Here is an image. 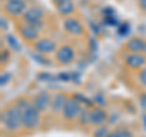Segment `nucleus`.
<instances>
[{
	"label": "nucleus",
	"instance_id": "1",
	"mask_svg": "<svg viewBox=\"0 0 146 137\" xmlns=\"http://www.w3.org/2000/svg\"><path fill=\"white\" fill-rule=\"evenodd\" d=\"M1 124L9 131L18 130L22 125V112L17 103L12 104L1 113Z\"/></svg>",
	"mask_w": 146,
	"mask_h": 137
},
{
	"label": "nucleus",
	"instance_id": "2",
	"mask_svg": "<svg viewBox=\"0 0 146 137\" xmlns=\"http://www.w3.org/2000/svg\"><path fill=\"white\" fill-rule=\"evenodd\" d=\"M22 112V125L27 129H34L39 124V112L34 108L33 104H29L26 108L21 109Z\"/></svg>",
	"mask_w": 146,
	"mask_h": 137
},
{
	"label": "nucleus",
	"instance_id": "3",
	"mask_svg": "<svg viewBox=\"0 0 146 137\" xmlns=\"http://www.w3.org/2000/svg\"><path fill=\"white\" fill-rule=\"evenodd\" d=\"M43 16H44L43 9H40V7H31V9H27V10L25 11L23 20H25L26 23L33 26L34 28L40 30L42 29V27H43V21H42Z\"/></svg>",
	"mask_w": 146,
	"mask_h": 137
},
{
	"label": "nucleus",
	"instance_id": "4",
	"mask_svg": "<svg viewBox=\"0 0 146 137\" xmlns=\"http://www.w3.org/2000/svg\"><path fill=\"white\" fill-rule=\"evenodd\" d=\"M82 112V104L78 98L70 97L67 98L65 107L62 109V115L67 120H72L78 117V114Z\"/></svg>",
	"mask_w": 146,
	"mask_h": 137
},
{
	"label": "nucleus",
	"instance_id": "5",
	"mask_svg": "<svg viewBox=\"0 0 146 137\" xmlns=\"http://www.w3.org/2000/svg\"><path fill=\"white\" fill-rule=\"evenodd\" d=\"M50 103H51V96H50L46 91H42V92H39L38 95H35L33 101H32V104H33L34 108L39 113L50 108Z\"/></svg>",
	"mask_w": 146,
	"mask_h": 137
},
{
	"label": "nucleus",
	"instance_id": "6",
	"mask_svg": "<svg viewBox=\"0 0 146 137\" xmlns=\"http://www.w3.org/2000/svg\"><path fill=\"white\" fill-rule=\"evenodd\" d=\"M5 10L11 16L23 15L25 11L27 10L26 3L23 0H9L7 3H5Z\"/></svg>",
	"mask_w": 146,
	"mask_h": 137
},
{
	"label": "nucleus",
	"instance_id": "7",
	"mask_svg": "<svg viewBox=\"0 0 146 137\" xmlns=\"http://www.w3.org/2000/svg\"><path fill=\"white\" fill-rule=\"evenodd\" d=\"M55 49H56V44L49 38L39 39V40H36L35 44H34V50L42 55L51 53L55 51Z\"/></svg>",
	"mask_w": 146,
	"mask_h": 137
},
{
	"label": "nucleus",
	"instance_id": "8",
	"mask_svg": "<svg viewBox=\"0 0 146 137\" xmlns=\"http://www.w3.org/2000/svg\"><path fill=\"white\" fill-rule=\"evenodd\" d=\"M73 58H74V51L71 46L65 45L56 51V61L61 65H68L73 61Z\"/></svg>",
	"mask_w": 146,
	"mask_h": 137
},
{
	"label": "nucleus",
	"instance_id": "9",
	"mask_svg": "<svg viewBox=\"0 0 146 137\" xmlns=\"http://www.w3.org/2000/svg\"><path fill=\"white\" fill-rule=\"evenodd\" d=\"M107 120V114L101 108H93L88 112V124L101 125Z\"/></svg>",
	"mask_w": 146,
	"mask_h": 137
},
{
	"label": "nucleus",
	"instance_id": "10",
	"mask_svg": "<svg viewBox=\"0 0 146 137\" xmlns=\"http://www.w3.org/2000/svg\"><path fill=\"white\" fill-rule=\"evenodd\" d=\"M66 96L63 94H56L51 97V103H50V109L51 112L54 113H58V112H62L63 107L66 104Z\"/></svg>",
	"mask_w": 146,
	"mask_h": 137
},
{
	"label": "nucleus",
	"instance_id": "11",
	"mask_svg": "<svg viewBox=\"0 0 146 137\" xmlns=\"http://www.w3.org/2000/svg\"><path fill=\"white\" fill-rule=\"evenodd\" d=\"M63 27L72 35H80L83 33V28H82L80 23L77 20H74V18H67V20H65Z\"/></svg>",
	"mask_w": 146,
	"mask_h": 137
},
{
	"label": "nucleus",
	"instance_id": "12",
	"mask_svg": "<svg viewBox=\"0 0 146 137\" xmlns=\"http://www.w3.org/2000/svg\"><path fill=\"white\" fill-rule=\"evenodd\" d=\"M125 63H127L128 67L138 69V68L143 67L145 65V57L141 53H130L127 56Z\"/></svg>",
	"mask_w": 146,
	"mask_h": 137
},
{
	"label": "nucleus",
	"instance_id": "13",
	"mask_svg": "<svg viewBox=\"0 0 146 137\" xmlns=\"http://www.w3.org/2000/svg\"><path fill=\"white\" fill-rule=\"evenodd\" d=\"M20 33H21V35L23 36L26 40H28V41H32V40L38 39L39 30L36 29V28H34L33 26H31V24H28V23H26V24H23V26H21Z\"/></svg>",
	"mask_w": 146,
	"mask_h": 137
},
{
	"label": "nucleus",
	"instance_id": "14",
	"mask_svg": "<svg viewBox=\"0 0 146 137\" xmlns=\"http://www.w3.org/2000/svg\"><path fill=\"white\" fill-rule=\"evenodd\" d=\"M145 40L141 38H131L127 41V49L131 53H139L144 50Z\"/></svg>",
	"mask_w": 146,
	"mask_h": 137
},
{
	"label": "nucleus",
	"instance_id": "15",
	"mask_svg": "<svg viewBox=\"0 0 146 137\" xmlns=\"http://www.w3.org/2000/svg\"><path fill=\"white\" fill-rule=\"evenodd\" d=\"M56 7L60 15H70L74 10V4L72 3V0H60L56 3Z\"/></svg>",
	"mask_w": 146,
	"mask_h": 137
},
{
	"label": "nucleus",
	"instance_id": "16",
	"mask_svg": "<svg viewBox=\"0 0 146 137\" xmlns=\"http://www.w3.org/2000/svg\"><path fill=\"white\" fill-rule=\"evenodd\" d=\"M5 40H6V43L9 45V47H10L11 50H13V51H16V52L21 51V44L18 43V40L12 34H6Z\"/></svg>",
	"mask_w": 146,
	"mask_h": 137
},
{
	"label": "nucleus",
	"instance_id": "17",
	"mask_svg": "<svg viewBox=\"0 0 146 137\" xmlns=\"http://www.w3.org/2000/svg\"><path fill=\"white\" fill-rule=\"evenodd\" d=\"M106 137H131V134L127 130H115L108 132Z\"/></svg>",
	"mask_w": 146,
	"mask_h": 137
},
{
	"label": "nucleus",
	"instance_id": "18",
	"mask_svg": "<svg viewBox=\"0 0 146 137\" xmlns=\"http://www.w3.org/2000/svg\"><path fill=\"white\" fill-rule=\"evenodd\" d=\"M108 134L107 126H99L94 132V137H106Z\"/></svg>",
	"mask_w": 146,
	"mask_h": 137
},
{
	"label": "nucleus",
	"instance_id": "19",
	"mask_svg": "<svg viewBox=\"0 0 146 137\" xmlns=\"http://www.w3.org/2000/svg\"><path fill=\"white\" fill-rule=\"evenodd\" d=\"M32 57H33V60L36 61V62H39L40 65H43V66H49L50 65V62L48 60H45V58H43V55L42 53H33L32 55Z\"/></svg>",
	"mask_w": 146,
	"mask_h": 137
},
{
	"label": "nucleus",
	"instance_id": "20",
	"mask_svg": "<svg viewBox=\"0 0 146 137\" xmlns=\"http://www.w3.org/2000/svg\"><path fill=\"white\" fill-rule=\"evenodd\" d=\"M129 32H130V24L129 23H122L119 26V29H118V34L122 35V36H125Z\"/></svg>",
	"mask_w": 146,
	"mask_h": 137
},
{
	"label": "nucleus",
	"instance_id": "21",
	"mask_svg": "<svg viewBox=\"0 0 146 137\" xmlns=\"http://www.w3.org/2000/svg\"><path fill=\"white\" fill-rule=\"evenodd\" d=\"M11 80V74L10 73H3L1 76H0V85L1 88H4L5 85H7V83Z\"/></svg>",
	"mask_w": 146,
	"mask_h": 137
},
{
	"label": "nucleus",
	"instance_id": "22",
	"mask_svg": "<svg viewBox=\"0 0 146 137\" xmlns=\"http://www.w3.org/2000/svg\"><path fill=\"white\" fill-rule=\"evenodd\" d=\"M105 22L110 26H116L117 24V20L115 15H111V16H105Z\"/></svg>",
	"mask_w": 146,
	"mask_h": 137
},
{
	"label": "nucleus",
	"instance_id": "23",
	"mask_svg": "<svg viewBox=\"0 0 146 137\" xmlns=\"http://www.w3.org/2000/svg\"><path fill=\"white\" fill-rule=\"evenodd\" d=\"M139 81L144 86H146V68H144V69L140 72V74H139Z\"/></svg>",
	"mask_w": 146,
	"mask_h": 137
},
{
	"label": "nucleus",
	"instance_id": "24",
	"mask_svg": "<svg viewBox=\"0 0 146 137\" xmlns=\"http://www.w3.org/2000/svg\"><path fill=\"white\" fill-rule=\"evenodd\" d=\"M139 102H140L141 108H143L144 111H146V94H144V95H141V96H140Z\"/></svg>",
	"mask_w": 146,
	"mask_h": 137
},
{
	"label": "nucleus",
	"instance_id": "25",
	"mask_svg": "<svg viewBox=\"0 0 146 137\" xmlns=\"http://www.w3.org/2000/svg\"><path fill=\"white\" fill-rule=\"evenodd\" d=\"M0 23H1V29H3V30H7L9 24H7L6 18L4 17V16H1V18H0Z\"/></svg>",
	"mask_w": 146,
	"mask_h": 137
},
{
	"label": "nucleus",
	"instance_id": "26",
	"mask_svg": "<svg viewBox=\"0 0 146 137\" xmlns=\"http://www.w3.org/2000/svg\"><path fill=\"white\" fill-rule=\"evenodd\" d=\"M139 5H140V7L146 12V0H139Z\"/></svg>",
	"mask_w": 146,
	"mask_h": 137
},
{
	"label": "nucleus",
	"instance_id": "27",
	"mask_svg": "<svg viewBox=\"0 0 146 137\" xmlns=\"http://www.w3.org/2000/svg\"><path fill=\"white\" fill-rule=\"evenodd\" d=\"M141 120H143V125H144L145 130H146V113H144L143 115H141Z\"/></svg>",
	"mask_w": 146,
	"mask_h": 137
},
{
	"label": "nucleus",
	"instance_id": "28",
	"mask_svg": "<svg viewBox=\"0 0 146 137\" xmlns=\"http://www.w3.org/2000/svg\"><path fill=\"white\" fill-rule=\"evenodd\" d=\"M143 52L146 53V41H145V45H144V50H143Z\"/></svg>",
	"mask_w": 146,
	"mask_h": 137
},
{
	"label": "nucleus",
	"instance_id": "29",
	"mask_svg": "<svg viewBox=\"0 0 146 137\" xmlns=\"http://www.w3.org/2000/svg\"><path fill=\"white\" fill-rule=\"evenodd\" d=\"M1 1H4V3H7V1H9V0H1Z\"/></svg>",
	"mask_w": 146,
	"mask_h": 137
},
{
	"label": "nucleus",
	"instance_id": "30",
	"mask_svg": "<svg viewBox=\"0 0 146 137\" xmlns=\"http://www.w3.org/2000/svg\"><path fill=\"white\" fill-rule=\"evenodd\" d=\"M57 1H60V0H56V3H57Z\"/></svg>",
	"mask_w": 146,
	"mask_h": 137
}]
</instances>
